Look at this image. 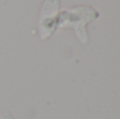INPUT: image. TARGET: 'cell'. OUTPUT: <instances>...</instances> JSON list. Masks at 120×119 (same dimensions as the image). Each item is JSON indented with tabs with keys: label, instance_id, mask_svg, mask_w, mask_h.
<instances>
[{
	"label": "cell",
	"instance_id": "6da1fadb",
	"mask_svg": "<svg viewBox=\"0 0 120 119\" xmlns=\"http://www.w3.org/2000/svg\"><path fill=\"white\" fill-rule=\"evenodd\" d=\"M99 17V13L96 8L89 5H80L66 8L59 13L58 26L59 29L74 30L77 38L83 44L87 43L86 26Z\"/></svg>",
	"mask_w": 120,
	"mask_h": 119
},
{
	"label": "cell",
	"instance_id": "7a4b0ae2",
	"mask_svg": "<svg viewBox=\"0 0 120 119\" xmlns=\"http://www.w3.org/2000/svg\"><path fill=\"white\" fill-rule=\"evenodd\" d=\"M60 0H44L39 16V34L42 40H46L55 33L58 26Z\"/></svg>",
	"mask_w": 120,
	"mask_h": 119
}]
</instances>
